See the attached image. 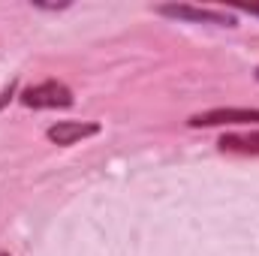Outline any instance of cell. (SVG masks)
I'll use <instances>...</instances> for the list:
<instances>
[{
	"mask_svg": "<svg viewBox=\"0 0 259 256\" xmlns=\"http://www.w3.org/2000/svg\"><path fill=\"white\" fill-rule=\"evenodd\" d=\"M18 100H21L27 109H69V106L75 103L72 91L66 88L64 81H58V78H49V81H42V84L27 88Z\"/></svg>",
	"mask_w": 259,
	"mask_h": 256,
	"instance_id": "1",
	"label": "cell"
},
{
	"mask_svg": "<svg viewBox=\"0 0 259 256\" xmlns=\"http://www.w3.org/2000/svg\"><path fill=\"white\" fill-rule=\"evenodd\" d=\"M160 15L178 18V21H193V24H217V27H235V15L232 12H220V9H199L190 3H163L157 6Z\"/></svg>",
	"mask_w": 259,
	"mask_h": 256,
	"instance_id": "2",
	"label": "cell"
},
{
	"mask_svg": "<svg viewBox=\"0 0 259 256\" xmlns=\"http://www.w3.org/2000/svg\"><path fill=\"white\" fill-rule=\"evenodd\" d=\"M190 127H253L259 124V109H208L187 121Z\"/></svg>",
	"mask_w": 259,
	"mask_h": 256,
	"instance_id": "3",
	"label": "cell"
},
{
	"mask_svg": "<svg viewBox=\"0 0 259 256\" xmlns=\"http://www.w3.org/2000/svg\"><path fill=\"white\" fill-rule=\"evenodd\" d=\"M97 133H100V124H94V121H58L46 130L49 142H55V145H75Z\"/></svg>",
	"mask_w": 259,
	"mask_h": 256,
	"instance_id": "4",
	"label": "cell"
},
{
	"mask_svg": "<svg viewBox=\"0 0 259 256\" xmlns=\"http://www.w3.org/2000/svg\"><path fill=\"white\" fill-rule=\"evenodd\" d=\"M217 145L232 154H259V133H226Z\"/></svg>",
	"mask_w": 259,
	"mask_h": 256,
	"instance_id": "5",
	"label": "cell"
},
{
	"mask_svg": "<svg viewBox=\"0 0 259 256\" xmlns=\"http://www.w3.org/2000/svg\"><path fill=\"white\" fill-rule=\"evenodd\" d=\"M241 12H247V15H259V6H238Z\"/></svg>",
	"mask_w": 259,
	"mask_h": 256,
	"instance_id": "6",
	"label": "cell"
},
{
	"mask_svg": "<svg viewBox=\"0 0 259 256\" xmlns=\"http://www.w3.org/2000/svg\"><path fill=\"white\" fill-rule=\"evenodd\" d=\"M256 78H259V66H256Z\"/></svg>",
	"mask_w": 259,
	"mask_h": 256,
	"instance_id": "7",
	"label": "cell"
},
{
	"mask_svg": "<svg viewBox=\"0 0 259 256\" xmlns=\"http://www.w3.org/2000/svg\"><path fill=\"white\" fill-rule=\"evenodd\" d=\"M0 256H9V253H0Z\"/></svg>",
	"mask_w": 259,
	"mask_h": 256,
	"instance_id": "8",
	"label": "cell"
}]
</instances>
